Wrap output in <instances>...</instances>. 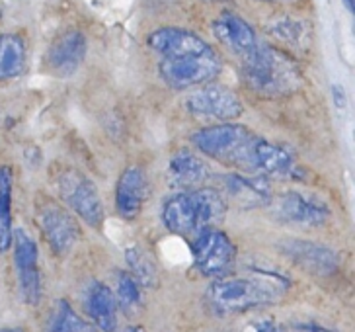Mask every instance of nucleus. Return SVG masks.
Returning <instances> with one entry per match:
<instances>
[{
	"mask_svg": "<svg viewBox=\"0 0 355 332\" xmlns=\"http://www.w3.org/2000/svg\"><path fill=\"white\" fill-rule=\"evenodd\" d=\"M148 197V180L141 166H129L121 172L115 186V209L119 217L133 221L141 215Z\"/></svg>",
	"mask_w": 355,
	"mask_h": 332,
	"instance_id": "nucleus-15",
	"label": "nucleus"
},
{
	"mask_svg": "<svg viewBox=\"0 0 355 332\" xmlns=\"http://www.w3.org/2000/svg\"><path fill=\"white\" fill-rule=\"evenodd\" d=\"M289 280L270 272H256L250 278H217L207 290V303L219 315H236L283 299Z\"/></svg>",
	"mask_w": 355,
	"mask_h": 332,
	"instance_id": "nucleus-1",
	"label": "nucleus"
},
{
	"mask_svg": "<svg viewBox=\"0 0 355 332\" xmlns=\"http://www.w3.org/2000/svg\"><path fill=\"white\" fill-rule=\"evenodd\" d=\"M86 51H88V42H86V35L83 31H64L51 43V47L47 51V57H45L47 69L61 78L73 76L83 67Z\"/></svg>",
	"mask_w": 355,
	"mask_h": 332,
	"instance_id": "nucleus-12",
	"label": "nucleus"
},
{
	"mask_svg": "<svg viewBox=\"0 0 355 332\" xmlns=\"http://www.w3.org/2000/svg\"><path fill=\"white\" fill-rule=\"evenodd\" d=\"M158 71L162 81L176 90H189L203 84L213 83L223 71V63L215 49L182 57H168L160 59Z\"/></svg>",
	"mask_w": 355,
	"mask_h": 332,
	"instance_id": "nucleus-6",
	"label": "nucleus"
},
{
	"mask_svg": "<svg viewBox=\"0 0 355 332\" xmlns=\"http://www.w3.org/2000/svg\"><path fill=\"white\" fill-rule=\"evenodd\" d=\"M123 332H145V329L143 326H127Z\"/></svg>",
	"mask_w": 355,
	"mask_h": 332,
	"instance_id": "nucleus-31",
	"label": "nucleus"
},
{
	"mask_svg": "<svg viewBox=\"0 0 355 332\" xmlns=\"http://www.w3.org/2000/svg\"><path fill=\"white\" fill-rule=\"evenodd\" d=\"M268 30L272 33L277 42L289 45L293 49H301L304 51L311 43V24L309 22L301 20V18H291V16H282V18H275V20L268 26Z\"/></svg>",
	"mask_w": 355,
	"mask_h": 332,
	"instance_id": "nucleus-22",
	"label": "nucleus"
},
{
	"mask_svg": "<svg viewBox=\"0 0 355 332\" xmlns=\"http://www.w3.org/2000/svg\"><path fill=\"white\" fill-rule=\"evenodd\" d=\"M193 264L207 278H223L229 276L236 260L234 242L220 229L211 227L196 235L191 242Z\"/></svg>",
	"mask_w": 355,
	"mask_h": 332,
	"instance_id": "nucleus-8",
	"label": "nucleus"
},
{
	"mask_svg": "<svg viewBox=\"0 0 355 332\" xmlns=\"http://www.w3.org/2000/svg\"><path fill=\"white\" fill-rule=\"evenodd\" d=\"M55 188L59 197L74 215L83 219L86 225L100 229L104 225L105 209L102 196L90 178L76 168H61L55 174Z\"/></svg>",
	"mask_w": 355,
	"mask_h": 332,
	"instance_id": "nucleus-5",
	"label": "nucleus"
},
{
	"mask_svg": "<svg viewBox=\"0 0 355 332\" xmlns=\"http://www.w3.org/2000/svg\"><path fill=\"white\" fill-rule=\"evenodd\" d=\"M242 78L261 98H282L297 92L303 84V74L283 49L261 45L242 59Z\"/></svg>",
	"mask_w": 355,
	"mask_h": 332,
	"instance_id": "nucleus-3",
	"label": "nucleus"
},
{
	"mask_svg": "<svg viewBox=\"0 0 355 332\" xmlns=\"http://www.w3.org/2000/svg\"><path fill=\"white\" fill-rule=\"evenodd\" d=\"M272 204L273 217L297 227H320L330 219L328 204L314 194L289 190L277 196Z\"/></svg>",
	"mask_w": 355,
	"mask_h": 332,
	"instance_id": "nucleus-10",
	"label": "nucleus"
},
{
	"mask_svg": "<svg viewBox=\"0 0 355 332\" xmlns=\"http://www.w3.org/2000/svg\"><path fill=\"white\" fill-rule=\"evenodd\" d=\"M84 311L100 331H117V299L102 281H92L84 295Z\"/></svg>",
	"mask_w": 355,
	"mask_h": 332,
	"instance_id": "nucleus-20",
	"label": "nucleus"
},
{
	"mask_svg": "<svg viewBox=\"0 0 355 332\" xmlns=\"http://www.w3.org/2000/svg\"><path fill=\"white\" fill-rule=\"evenodd\" d=\"M213 31L223 47L236 57H248L258 47V35L248 22L234 12L225 10L213 22Z\"/></svg>",
	"mask_w": 355,
	"mask_h": 332,
	"instance_id": "nucleus-14",
	"label": "nucleus"
},
{
	"mask_svg": "<svg viewBox=\"0 0 355 332\" xmlns=\"http://www.w3.org/2000/svg\"><path fill=\"white\" fill-rule=\"evenodd\" d=\"M0 18H2V10H0Z\"/></svg>",
	"mask_w": 355,
	"mask_h": 332,
	"instance_id": "nucleus-35",
	"label": "nucleus"
},
{
	"mask_svg": "<svg viewBox=\"0 0 355 332\" xmlns=\"http://www.w3.org/2000/svg\"><path fill=\"white\" fill-rule=\"evenodd\" d=\"M186 110L193 117L203 122H234L244 112L241 98L234 90H230L223 84H203L198 86L193 92L186 98Z\"/></svg>",
	"mask_w": 355,
	"mask_h": 332,
	"instance_id": "nucleus-9",
	"label": "nucleus"
},
{
	"mask_svg": "<svg viewBox=\"0 0 355 332\" xmlns=\"http://www.w3.org/2000/svg\"><path fill=\"white\" fill-rule=\"evenodd\" d=\"M282 250L297 266L314 276H332L340 268V256L330 247L318 242L299 239L285 240L282 242Z\"/></svg>",
	"mask_w": 355,
	"mask_h": 332,
	"instance_id": "nucleus-13",
	"label": "nucleus"
},
{
	"mask_svg": "<svg viewBox=\"0 0 355 332\" xmlns=\"http://www.w3.org/2000/svg\"><path fill=\"white\" fill-rule=\"evenodd\" d=\"M47 332H96V329L74 311L71 303L61 299L57 303V309L51 317Z\"/></svg>",
	"mask_w": 355,
	"mask_h": 332,
	"instance_id": "nucleus-24",
	"label": "nucleus"
},
{
	"mask_svg": "<svg viewBox=\"0 0 355 332\" xmlns=\"http://www.w3.org/2000/svg\"><path fill=\"white\" fill-rule=\"evenodd\" d=\"M35 221L57 256H67L83 237L80 225L73 213L49 197H43L35 204Z\"/></svg>",
	"mask_w": 355,
	"mask_h": 332,
	"instance_id": "nucleus-7",
	"label": "nucleus"
},
{
	"mask_svg": "<svg viewBox=\"0 0 355 332\" xmlns=\"http://www.w3.org/2000/svg\"><path fill=\"white\" fill-rule=\"evenodd\" d=\"M12 192L14 172L8 165L0 166V252L12 247Z\"/></svg>",
	"mask_w": 355,
	"mask_h": 332,
	"instance_id": "nucleus-23",
	"label": "nucleus"
},
{
	"mask_svg": "<svg viewBox=\"0 0 355 332\" xmlns=\"http://www.w3.org/2000/svg\"><path fill=\"white\" fill-rule=\"evenodd\" d=\"M225 190L241 208H261L272 201L270 178L248 172H230L223 178Z\"/></svg>",
	"mask_w": 355,
	"mask_h": 332,
	"instance_id": "nucleus-18",
	"label": "nucleus"
},
{
	"mask_svg": "<svg viewBox=\"0 0 355 332\" xmlns=\"http://www.w3.org/2000/svg\"><path fill=\"white\" fill-rule=\"evenodd\" d=\"M256 332H289L285 326L275 321H261L256 324Z\"/></svg>",
	"mask_w": 355,
	"mask_h": 332,
	"instance_id": "nucleus-27",
	"label": "nucleus"
},
{
	"mask_svg": "<svg viewBox=\"0 0 355 332\" xmlns=\"http://www.w3.org/2000/svg\"><path fill=\"white\" fill-rule=\"evenodd\" d=\"M256 141H258L256 133H252L248 127L232 122L201 127L191 135V143L201 155L215 158L220 165L239 168L248 174H252Z\"/></svg>",
	"mask_w": 355,
	"mask_h": 332,
	"instance_id": "nucleus-4",
	"label": "nucleus"
},
{
	"mask_svg": "<svg viewBox=\"0 0 355 332\" xmlns=\"http://www.w3.org/2000/svg\"><path fill=\"white\" fill-rule=\"evenodd\" d=\"M227 215V199L219 190L201 186L178 190L162 206L164 227L180 237H196L205 229L217 227Z\"/></svg>",
	"mask_w": 355,
	"mask_h": 332,
	"instance_id": "nucleus-2",
	"label": "nucleus"
},
{
	"mask_svg": "<svg viewBox=\"0 0 355 332\" xmlns=\"http://www.w3.org/2000/svg\"><path fill=\"white\" fill-rule=\"evenodd\" d=\"M125 258L129 268H131V276L135 278L141 285L145 288H155L158 281V272L153 258L146 254L141 247H129L125 250Z\"/></svg>",
	"mask_w": 355,
	"mask_h": 332,
	"instance_id": "nucleus-25",
	"label": "nucleus"
},
{
	"mask_svg": "<svg viewBox=\"0 0 355 332\" xmlns=\"http://www.w3.org/2000/svg\"><path fill=\"white\" fill-rule=\"evenodd\" d=\"M295 170L297 163L289 149L258 137L252 160V174L266 178H291Z\"/></svg>",
	"mask_w": 355,
	"mask_h": 332,
	"instance_id": "nucleus-19",
	"label": "nucleus"
},
{
	"mask_svg": "<svg viewBox=\"0 0 355 332\" xmlns=\"http://www.w3.org/2000/svg\"><path fill=\"white\" fill-rule=\"evenodd\" d=\"M12 244H14V264H16V272H18L21 297L30 305H37L40 297H42L37 244L24 229H14Z\"/></svg>",
	"mask_w": 355,
	"mask_h": 332,
	"instance_id": "nucleus-11",
	"label": "nucleus"
},
{
	"mask_svg": "<svg viewBox=\"0 0 355 332\" xmlns=\"http://www.w3.org/2000/svg\"><path fill=\"white\" fill-rule=\"evenodd\" d=\"M148 47H150V51L160 55V59L205 53L213 49L203 38H199L198 33L184 30V28H160V30H155L148 35Z\"/></svg>",
	"mask_w": 355,
	"mask_h": 332,
	"instance_id": "nucleus-17",
	"label": "nucleus"
},
{
	"mask_svg": "<svg viewBox=\"0 0 355 332\" xmlns=\"http://www.w3.org/2000/svg\"><path fill=\"white\" fill-rule=\"evenodd\" d=\"M291 332H334L330 329H324L320 324H313V322H304V324H295Z\"/></svg>",
	"mask_w": 355,
	"mask_h": 332,
	"instance_id": "nucleus-28",
	"label": "nucleus"
},
{
	"mask_svg": "<svg viewBox=\"0 0 355 332\" xmlns=\"http://www.w3.org/2000/svg\"><path fill=\"white\" fill-rule=\"evenodd\" d=\"M28 45L20 33L0 35V83L14 81L26 71Z\"/></svg>",
	"mask_w": 355,
	"mask_h": 332,
	"instance_id": "nucleus-21",
	"label": "nucleus"
},
{
	"mask_svg": "<svg viewBox=\"0 0 355 332\" xmlns=\"http://www.w3.org/2000/svg\"><path fill=\"white\" fill-rule=\"evenodd\" d=\"M115 299L125 313H133L141 307V283L131 276V272H119L115 280Z\"/></svg>",
	"mask_w": 355,
	"mask_h": 332,
	"instance_id": "nucleus-26",
	"label": "nucleus"
},
{
	"mask_svg": "<svg viewBox=\"0 0 355 332\" xmlns=\"http://www.w3.org/2000/svg\"><path fill=\"white\" fill-rule=\"evenodd\" d=\"M213 2H220V0H213Z\"/></svg>",
	"mask_w": 355,
	"mask_h": 332,
	"instance_id": "nucleus-34",
	"label": "nucleus"
},
{
	"mask_svg": "<svg viewBox=\"0 0 355 332\" xmlns=\"http://www.w3.org/2000/svg\"><path fill=\"white\" fill-rule=\"evenodd\" d=\"M166 178L174 190H193L205 186V182L211 178V168L198 153L184 147L170 156Z\"/></svg>",
	"mask_w": 355,
	"mask_h": 332,
	"instance_id": "nucleus-16",
	"label": "nucleus"
},
{
	"mask_svg": "<svg viewBox=\"0 0 355 332\" xmlns=\"http://www.w3.org/2000/svg\"><path fill=\"white\" fill-rule=\"evenodd\" d=\"M260 2H272V4H295L299 0H260Z\"/></svg>",
	"mask_w": 355,
	"mask_h": 332,
	"instance_id": "nucleus-30",
	"label": "nucleus"
},
{
	"mask_svg": "<svg viewBox=\"0 0 355 332\" xmlns=\"http://www.w3.org/2000/svg\"><path fill=\"white\" fill-rule=\"evenodd\" d=\"M344 2H345V6H347V10L354 12V2H355V0H344Z\"/></svg>",
	"mask_w": 355,
	"mask_h": 332,
	"instance_id": "nucleus-32",
	"label": "nucleus"
},
{
	"mask_svg": "<svg viewBox=\"0 0 355 332\" xmlns=\"http://www.w3.org/2000/svg\"><path fill=\"white\" fill-rule=\"evenodd\" d=\"M0 332H26V331H21V329H2Z\"/></svg>",
	"mask_w": 355,
	"mask_h": 332,
	"instance_id": "nucleus-33",
	"label": "nucleus"
},
{
	"mask_svg": "<svg viewBox=\"0 0 355 332\" xmlns=\"http://www.w3.org/2000/svg\"><path fill=\"white\" fill-rule=\"evenodd\" d=\"M334 100H336V106H338V108H344V106H345L344 88H340V86H334Z\"/></svg>",
	"mask_w": 355,
	"mask_h": 332,
	"instance_id": "nucleus-29",
	"label": "nucleus"
}]
</instances>
